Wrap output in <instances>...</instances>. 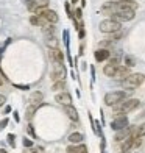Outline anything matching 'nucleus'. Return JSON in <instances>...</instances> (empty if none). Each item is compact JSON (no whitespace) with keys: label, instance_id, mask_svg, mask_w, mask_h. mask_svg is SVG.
Returning a JSON list of instances; mask_svg holds the SVG:
<instances>
[{"label":"nucleus","instance_id":"nucleus-1","mask_svg":"<svg viewBox=\"0 0 145 153\" xmlns=\"http://www.w3.org/2000/svg\"><path fill=\"white\" fill-rule=\"evenodd\" d=\"M128 92L127 91H112V92H108L105 95V105L106 106H115L119 105L120 102L127 100Z\"/></svg>","mask_w":145,"mask_h":153},{"label":"nucleus","instance_id":"nucleus-2","mask_svg":"<svg viewBox=\"0 0 145 153\" xmlns=\"http://www.w3.org/2000/svg\"><path fill=\"white\" fill-rule=\"evenodd\" d=\"M98 28L101 33H106V34H112V33H117V31H120L122 28V25L120 22H117V20L114 19H105V20H101L100 25H98Z\"/></svg>","mask_w":145,"mask_h":153},{"label":"nucleus","instance_id":"nucleus-3","mask_svg":"<svg viewBox=\"0 0 145 153\" xmlns=\"http://www.w3.org/2000/svg\"><path fill=\"white\" fill-rule=\"evenodd\" d=\"M144 81H145L144 74H131L129 76H127V78L122 81V86L125 89H136V88H139Z\"/></svg>","mask_w":145,"mask_h":153},{"label":"nucleus","instance_id":"nucleus-4","mask_svg":"<svg viewBox=\"0 0 145 153\" xmlns=\"http://www.w3.org/2000/svg\"><path fill=\"white\" fill-rule=\"evenodd\" d=\"M139 105H141V100H137V99H127V100L120 102L119 105H115V109L119 111V113H122V114H127V113L134 111Z\"/></svg>","mask_w":145,"mask_h":153},{"label":"nucleus","instance_id":"nucleus-5","mask_svg":"<svg viewBox=\"0 0 145 153\" xmlns=\"http://www.w3.org/2000/svg\"><path fill=\"white\" fill-rule=\"evenodd\" d=\"M38 16L39 17H44L48 24H56L58 20H59V17H58V14H56V11H53V10H48V8H44V10H41L39 13H38Z\"/></svg>","mask_w":145,"mask_h":153},{"label":"nucleus","instance_id":"nucleus-6","mask_svg":"<svg viewBox=\"0 0 145 153\" xmlns=\"http://www.w3.org/2000/svg\"><path fill=\"white\" fill-rule=\"evenodd\" d=\"M119 58H111L109 59V62L105 66V69H103V74H105L106 76H111V78H114V75L117 72V69H119Z\"/></svg>","mask_w":145,"mask_h":153},{"label":"nucleus","instance_id":"nucleus-7","mask_svg":"<svg viewBox=\"0 0 145 153\" xmlns=\"http://www.w3.org/2000/svg\"><path fill=\"white\" fill-rule=\"evenodd\" d=\"M129 127V122H128V117L127 116H117L115 119L111 122V128L114 131H120L123 128Z\"/></svg>","mask_w":145,"mask_h":153},{"label":"nucleus","instance_id":"nucleus-8","mask_svg":"<svg viewBox=\"0 0 145 153\" xmlns=\"http://www.w3.org/2000/svg\"><path fill=\"white\" fill-rule=\"evenodd\" d=\"M48 58L53 64H64V53L59 48H48Z\"/></svg>","mask_w":145,"mask_h":153},{"label":"nucleus","instance_id":"nucleus-9","mask_svg":"<svg viewBox=\"0 0 145 153\" xmlns=\"http://www.w3.org/2000/svg\"><path fill=\"white\" fill-rule=\"evenodd\" d=\"M64 75H66V71H64V66L63 64H53V71L50 74V78L55 81H59V80H64Z\"/></svg>","mask_w":145,"mask_h":153},{"label":"nucleus","instance_id":"nucleus-10","mask_svg":"<svg viewBox=\"0 0 145 153\" xmlns=\"http://www.w3.org/2000/svg\"><path fill=\"white\" fill-rule=\"evenodd\" d=\"M134 128L133 127H127V128H123V130H120V131H117L115 133V136H114V141H117V142H122V141H125V139H128L129 136H133L134 134Z\"/></svg>","mask_w":145,"mask_h":153},{"label":"nucleus","instance_id":"nucleus-11","mask_svg":"<svg viewBox=\"0 0 145 153\" xmlns=\"http://www.w3.org/2000/svg\"><path fill=\"white\" fill-rule=\"evenodd\" d=\"M55 100H56L59 105H64V106L72 105V95L69 92H59V94H56V95H55Z\"/></svg>","mask_w":145,"mask_h":153},{"label":"nucleus","instance_id":"nucleus-12","mask_svg":"<svg viewBox=\"0 0 145 153\" xmlns=\"http://www.w3.org/2000/svg\"><path fill=\"white\" fill-rule=\"evenodd\" d=\"M129 75H131L129 67H128V66H120L119 69H117L115 75H114V80H117V81H123V80H125L127 76H129Z\"/></svg>","mask_w":145,"mask_h":153},{"label":"nucleus","instance_id":"nucleus-13","mask_svg":"<svg viewBox=\"0 0 145 153\" xmlns=\"http://www.w3.org/2000/svg\"><path fill=\"white\" fill-rule=\"evenodd\" d=\"M109 55H111V52H109L108 48H97L95 53H94V56H95V61L101 62V61L109 59Z\"/></svg>","mask_w":145,"mask_h":153},{"label":"nucleus","instance_id":"nucleus-14","mask_svg":"<svg viewBox=\"0 0 145 153\" xmlns=\"http://www.w3.org/2000/svg\"><path fill=\"white\" fill-rule=\"evenodd\" d=\"M67 153H87V147L84 144H72L66 149Z\"/></svg>","mask_w":145,"mask_h":153},{"label":"nucleus","instance_id":"nucleus-15","mask_svg":"<svg viewBox=\"0 0 145 153\" xmlns=\"http://www.w3.org/2000/svg\"><path fill=\"white\" fill-rule=\"evenodd\" d=\"M134 142H136V136H129L128 139H125V141L122 142V152H129V149L134 147Z\"/></svg>","mask_w":145,"mask_h":153},{"label":"nucleus","instance_id":"nucleus-16","mask_svg":"<svg viewBox=\"0 0 145 153\" xmlns=\"http://www.w3.org/2000/svg\"><path fill=\"white\" fill-rule=\"evenodd\" d=\"M64 113L69 116V119H72V120H78V113H77V109H75L72 105L64 106Z\"/></svg>","mask_w":145,"mask_h":153},{"label":"nucleus","instance_id":"nucleus-17","mask_svg":"<svg viewBox=\"0 0 145 153\" xmlns=\"http://www.w3.org/2000/svg\"><path fill=\"white\" fill-rule=\"evenodd\" d=\"M44 100V94L42 92H33L31 94V97H30V103H31V105H34V106H36V105H39V103L41 102H42Z\"/></svg>","mask_w":145,"mask_h":153},{"label":"nucleus","instance_id":"nucleus-18","mask_svg":"<svg viewBox=\"0 0 145 153\" xmlns=\"http://www.w3.org/2000/svg\"><path fill=\"white\" fill-rule=\"evenodd\" d=\"M45 45L48 47V48H58V39H56V36H45Z\"/></svg>","mask_w":145,"mask_h":153},{"label":"nucleus","instance_id":"nucleus-19","mask_svg":"<svg viewBox=\"0 0 145 153\" xmlns=\"http://www.w3.org/2000/svg\"><path fill=\"white\" fill-rule=\"evenodd\" d=\"M83 139H84V136L77 131V133H72L70 136H69V142H72V144H81Z\"/></svg>","mask_w":145,"mask_h":153},{"label":"nucleus","instance_id":"nucleus-20","mask_svg":"<svg viewBox=\"0 0 145 153\" xmlns=\"http://www.w3.org/2000/svg\"><path fill=\"white\" fill-rule=\"evenodd\" d=\"M42 33H44V36H53V34H55L53 24H47L45 27H42Z\"/></svg>","mask_w":145,"mask_h":153},{"label":"nucleus","instance_id":"nucleus-21","mask_svg":"<svg viewBox=\"0 0 145 153\" xmlns=\"http://www.w3.org/2000/svg\"><path fill=\"white\" fill-rule=\"evenodd\" d=\"M64 88H66V81H64V80H59V81H55V83H53L52 91L58 92V91H63Z\"/></svg>","mask_w":145,"mask_h":153},{"label":"nucleus","instance_id":"nucleus-22","mask_svg":"<svg viewBox=\"0 0 145 153\" xmlns=\"http://www.w3.org/2000/svg\"><path fill=\"white\" fill-rule=\"evenodd\" d=\"M134 136H136V137H142V136H145V122H144V123H141L139 127L136 128Z\"/></svg>","mask_w":145,"mask_h":153},{"label":"nucleus","instance_id":"nucleus-23","mask_svg":"<svg viewBox=\"0 0 145 153\" xmlns=\"http://www.w3.org/2000/svg\"><path fill=\"white\" fill-rule=\"evenodd\" d=\"M125 66H128V67L136 66V59L133 56H129V55H127V56H125Z\"/></svg>","mask_w":145,"mask_h":153},{"label":"nucleus","instance_id":"nucleus-24","mask_svg":"<svg viewBox=\"0 0 145 153\" xmlns=\"http://www.w3.org/2000/svg\"><path fill=\"white\" fill-rule=\"evenodd\" d=\"M34 111H36V106H34V105H31L28 109H27V119H31V117H33V114H34Z\"/></svg>","mask_w":145,"mask_h":153},{"label":"nucleus","instance_id":"nucleus-25","mask_svg":"<svg viewBox=\"0 0 145 153\" xmlns=\"http://www.w3.org/2000/svg\"><path fill=\"white\" fill-rule=\"evenodd\" d=\"M122 34H123L122 31H117V33H112V34H111V39H109V41H119V39L122 38Z\"/></svg>","mask_w":145,"mask_h":153},{"label":"nucleus","instance_id":"nucleus-26","mask_svg":"<svg viewBox=\"0 0 145 153\" xmlns=\"http://www.w3.org/2000/svg\"><path fill=\"white\" fill-rule=\"evenodd\" d=\"M8 142H10V145H13V147H14V134H8Z\"/></svg>","mask_w":145,"mask_h":153},{"label":"nucleus","instance_id":"nucleus-27","mask_svg":"<svg viewBox=\"0 0 145 153\" xmlns=\"http://www.w3.org/2000/svg\"><path fill=\"white\" fill-rule=\"evenodd\" d=\"M6 125H8V119H2L0 120V130H3Z\"/></svg>","mask_w":145,"mask_h":153},{"label":"nucleus","instance_id":"nucleus-28","mask_svg":"<svg viewBox=\"0 0 145 153\" xmlns=\"http://www.w3.org/2000/svg\"><path fill=\"white\" fill-rule=\"evenodd\" d=\"M24 147H31V141H28V139H24Z\"/></svg>","mask_w":145,"mask_h":153},{"label":"nucleus","instance_id":"nucleus-29","mask_svg":"<svg viewBox=\"0 0 145 153\" xmlns=\"http://www.w3.org/2000/svg\"><path fill=\"white\" fill-rule=\"evenodd\" d=\"M5 100H6V99H5L2 94H0V106H3V105H5Z\"/></svg>","mask_w":145,"mask_h":153},{"label":"nucleus","instance_id":"nucleus-30","mask_svg":"<svg viewBox=\"0 0 145 153\" xmlns=\"http://www.w3.org/2000/svg\"><path fill=\"white\" fill-rule=\"evenodd\" d=\"M75 14H77V17L80 19V17H81V8H77V10H75Z\"/></svg>","mask_w":145,"mask_h":153},{"label":"nucleus","instance_id":"nucleus-31","mask_svg":"<svg viewBox=\"0 0 145 153\" xmlns=\"http://www.w3.org/2000/svg\"><path fill=\"white\" fill-rule=\"evenodd\" d=\"M70 2H72V3L75 5V3H77V2H78V0H70Z\"/></svg>","mask_w":145,"mask_h":153},{"label":"nucleus","instance_id":"nucleus-32","mask_svg":"<svg viewBox=\"0 0 145 153\" xmlns=\"http://www.w3.org/2000/svg\"><path fill=\"white\" fill-rule=\"evenodd\" d=\"M109 2H120V0H109Z\"/></svg>","mask_w":145,"mask_h":153},{"label":"nucleus","instance_id":"nucleus-33","mask_svg":"<svg viewBox=\"0 0 145 153\" xmlns=\"http://www.w3.org/2000/svg\"><path fill=\"white\" fill-rule=\"evenodd\" d=\"M0 153H6V152H5V150H0Z\"/></svg>","mask_w":145,"mask_h":153},{"label":"nucleus","instance_id":"nucleus-34","mask_svg":"<svg viewBox=\"0 0 145 153\" xmlns=\"http://www.w3.org/2000/svg\"><path fill=\"white\" fill-rule=\"evenodd\" d=\"M122 153H129V152H122Z\"/></svg>","mask_w":145,"mask_h":153},{"label":"nucleus","instance_id":"nucleus-35","mask_svg":"<svg viewBox=\"0 0 145 153\" xmlns=\"http://www.w3.org/2000/svg\"><path fill=\"white\" fill-rule=\"evenodd\" d=\"M0 85H2V80H0Z\"/></svg>","mask_w":145,"mask_h":153}]
</instances>
